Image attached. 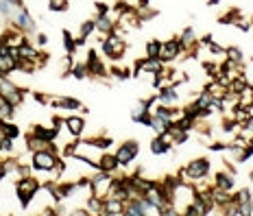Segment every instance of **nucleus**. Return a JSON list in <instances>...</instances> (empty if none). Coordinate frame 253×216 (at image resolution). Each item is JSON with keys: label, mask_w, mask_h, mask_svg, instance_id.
<instances>
[{"label": "nucleus", "mask_w": 253, "mask_h": 216, "mask_svg": "<svg viewBox=\"0 0 253 216\" xmlns=\"http://www.w3.org/2000/svg\"><path fill=\"white\" fill-rule=\"evenodd\" d=\"M50 105H53V107H57V109H68V112H77V109L83 107L79 98H68V96H55V98H50Z\"/></svg>", "instance_id": "9b49d317"}, {"label": "nucleus", "mask_w": 253, "mask_h": 216, "mask_svg": "<svg viewBox=\"0 0 253 216\" xmlns=\"http://www.w3.org/2000/svg\"><path fill=\"white\" fill-rule=\"evenodd\" d=\"M225 55H227V59H231L234 63H238V66H242V53H240V48H238V46H229V48H225Z\"/></svg>", "instance_id": "c85d7f7f"}, {"label": "nucleus", "mask_w": 253, "mask_h": 216, "mask_svg": "<svg viewBox=\"0 0 253 216\" xmlns=\"http://www.w3.org/2000/svg\"><path fill=\"white\" fill-rule=\"evenodd\" d=\"M35 42H37V46H46V44H48V37H46L44 33H37V35H35Z\"/></svg>", "instance_id": "c9c22d12"}, {"label": "nucleus", "mask_w": 253, "mask_h": 216, "mask_svg": "<svg viewBox=\"0 0 253 216\" xmlns=\"http://www.w3.org/2000/svg\"><path fill=\"white\" fill-rule=\"evenodd\" d=\"M98 166H100V170H107V173H114V170L118 168V159H116V153H114V155H111V153L100 155Z\"/></svg>", "instance_id": "412c9836"}, {"label": "nucleus", "mask_w": 253, "mask_h": 216, "mask_svg": "<svg viewBox=\"0 0 253 216\" xmlns=\"http://www.w3.org/2000/svg\"><path fill=\"white\" fill-rule=\"evenodd\" d=\"M251 24H253V22H251Z\"/></svg>", "instance_id": "c03bdc74"}, {"label": "nucleus", "mask_w": 253, "mask_h": 216, "mask_svg": "<svg viewBox=\"0 0 253 216\" xmlns=\"http://www.w3.org/2000/svg\"><path fill=\"white\" fill-rule=\"evenodd\" d=\"M125 212V203L116 197H105L103 199V212L100 216H123Z\"/></svg>", "instance_id": "9d476101"}, {"label": "nucleus", "mask_w": 253, "mask_h": 216, "mask_svg": "<svg viewBox=\"0 0 253 216\" xmlns=\"http://www.w3.org/2000/svg\"><path fill=\"white\" fill-rule=\"evenodd\" d=\"M0 133H2L4 138L16 140V138H20V127H18V124H13L11 120L0 118Z\"/></svg>", "instance_id": "6ab92c4d"}, {"label": "nucleus", "mask_w": 253, "mask_h": 216, "mask_svg": "<svg viewBox=\"0 0 253 216\" xmlns=\"http://www.w3.org/2000/svg\"><path fill=\"white\" fill-rule=\"evenodd\" d=\"M207 50H210V55H216V57H221V55H225V48L219 46V44L212 39L210 44H207Z\"/></svg>", "instance_id": "72a5a7b5"}, {"label": "nucleus", "mask_w": 253, "mask_h": 216, "mask_svg": "<svg viewBox=\"0 0 253 216\" xmlns=\"http://www.w3.org/2000/svg\"><path fill=\"white\" fill-rule=\"evenodd\" d=\"M63 123H65V129H68V131L72 133L74 138H79V135L83 133L85 120L81 118V116H68V118H63Z\"/></svg>", "instance_id": "dca6fc26"}, {"label": "nucleus", "mask_w": 253, "mask_h": 216, "mask_svg": "<svg viewBox=\"0 0 253 216\" xmlns=\"http://www.w3.org/2000/svg\"><path fill=\"white\" fill-rule=\"evenodd\" d=\"M13 70H18V59H13L9 53H0V74H11Z\"/></svg>", "instance_id": "a211bd4d"}, {"label": "nucleus", "mask_w": 253, "mask_h": 216, "mask_svg": "<svg viewBox=\"0 0 253 216\" xmlns=\"http://www.w3.org/2000/svg\"><path fill=\"white\" fill-rule=\"evenodd\" d=\"M31 133L35 135V138H39V140H44V142H55V140L59 138V131L55 127H50V129H46V127H42V124H33L31 127Z\"/></svg>", "instance_id": "f8f14e48"}, {"label": "nucleus", "mask_w": 253, "mask_h": 216, "mask_svg": "<svg viewBox=\"0 0 253 216\" xmlns=\"http://www.w3.org/2000/svg\"><path fill=\"white\" fill-rule=\"evenodd\" d=\"M214 188L231 192V190H234V175L231 173H214Z\"/></svg>", "instance_id": "2eb2a0df"}, {"label": "nucleus", "mask_w": 253, "mask_h": 216, "mask_svg": "<svg viewBox=\"0 0 253 216\" xmlns=\"http://www.w3.org/2000/svg\"><path fill=\"white\" fill-rule=\"evenodd\" d=\"M13 112H16V107H13V105L9 103L7 98H2V96H0V118H4V120H11V118H13Z\"/></svg>", "instance_id": "b1692460"}, {"label": "nucleus", "mask_w": 253, "mask_h": 216, "mask_svg": "<svg viewBox=\"0 0 253 216\" xmlns=\"http://www.w3.org/2000/svg\"><path fill=\"white\" fill-rule=\"evenodd\" d=\"M0 149L7 151V153H11V151H13V140L11 138H4V135H2V140H0Z\"/></svg>", "instance_id": "f704fd0d"}, {"label": "nucleus", "mask_w": 253, "mask_h": 216, "mask_svg": "<svg viewBox=\"0 0 253 216\" xmlns=\"http://www.w3.org/2000/svg\"><path fill=\"white\" fill-rule=\"evenodd\" d=\"M158 103L159 105H166V107H177L179 105V92H177V85L170 83V85H164L158 94Z\"/></svg>", "instance_id": "1a4fd4ad"}, {"label": "nucleus", "mask_w": 253, "mask_h": 216, "mask_svg": "<svg viewBox=\"0 0 253 216\" xmlns=\"http://www.w3.org/2000/svg\"><path fill=\"white\" fill-rule=\"evenodd\" d=\"M212 151H219V153H221V151H227V144H221V142H214V144H212V147H210Z\"/></svg>", "instance_id": "58836bf2"}, {"label": "nucleus", "mask_w": 253, "mask_h": 216, "mask_svg": "<svg viewBox=\"0 0 253 216\" xmlns=\"http://www.w3.org/2000/svg\"><path fill=\"white\" fill-rule=\"evenodd\" d=\"M11 24L16 29H20L22 33H35V20L31 18V13L24 9V4L16 9V13H13V18H11Z\"/></svg>", "instance_id": "423d86ee"}, {"label": "nucleus", "mask_w": 253, "mask_h": 216, "mask_svg": "<svg viewBox=\"0 0 253 216\" xmlns=\"http://www.w3.org/2000/svg\"><path fill=\"white\" fill-rule=\"evenodd\" d=\"M88 212L90 214H100V212H103V199L96 197V194H92V197L88 199Z\"/></svg>", "instance_id": "a878e982"}, {"label": "nucleus", "mask_w": 253, "mask_h": 216, "mask_svg": "<svg viewBox=\"0 0 253 216\" xmlns=\"http://www.w3.org/2000/svg\"><path fill=\"white\" fill-rule=\"evenodd\" d=\"M88 72H90V77H98V79H107L109 77V70L105 68V63L98 59V53L96 50H90L88 53Z\"/></svg>", "instance_id": "0eeeda50"}, {"label": "nucleus", "mask_w": 253, "mask_h": 216, "mask_svg": "<svg viewBox=\"0 0 253 216\" xmlns=\"http://www.w3.org/2000/svg\"><path fill=\"white\" fill-rule=\"evenodd\" d=\"M177 39H179V44H181V46H184V50H190L192 46H194V44H199V42H196V31H194V29H192V27L186 29V31L181 33Z\"/></svg>", "instance_id": "aec40b11"}, {"label": "nucleus", "mask_w": 253, "mask_h": 216, "mask_svg": "<svg viewBox=\"0 0 253 216\" xmlns=\"http://www.w3.org/2000/svg\"><path fill=\"white\" fill-rule=\"evenodd\" d=\"M63 46H65V53L68 55L77 53V39L72 37V33L70 31H63Z\"/></svg>", "instance_id": "cd10ccee"}, {"label": "nucleus", "mask_w": 253, "mask_h": 216, "mask_svg": "<svg viewBox=\"0 0 253 216\" xmlns=\"http://www.w3.org/2000/svg\"><path fill=\"white\" fill-rule=\"evenodd\" d=\"M63 124H65V123H63L62 118H53V123H50V127H55V129H57V131H59V129H62Z\"/></svg>", "instance_id": "4c0bfd02"}, {"label": "nucleus", "mask_w": 253, "mask_h": 216, "mask_svg": "<svg viewBox=\"0 0 253 216\" xmlns=\"http://www.w3.org/2000/svg\"><path fill=\"white\" fill-rule=\"evenodd\" d=\"M151 127L155 129V133L161 135V133H166L170 129V123L168 120H164V118H159V116H155L153 114V120H151Z\"/></svg>", "instance_id": "5701e85b"}, {"label": "nucleus", "mask_w": 253, "mask_h": 216, "mask_svg": "<svg viewBox=\"0 0 253 216\" xmlns=\"http://www.w3.org/2000/svg\"><path fill=\"white\" fill-rule=\"evenodd\" d=\"M249 177H251V182H253V173H251V175H249Z\"/></svg>", "instance_id": "37998d69"}, {"label": "nucleus", "mask_w": 253, "mask_h": 216, "mask_svg": "<svg viewBox=\"0 0 253 216\" xmlns=\"http://www.w3.org/2000/svg\"><path fill=\"white\" fill-rule=\"evenodd\" d=\"M70 74H72L74 79H88L90 72H88V66L85 63H77V66L70 68Z\"/></svg>", "instance_id": "2f4dec72"}, {"label": "nucleus", "mask_w": 253, "mask_h": 216, "mask_svg": "<svg viewBox=\"0 0 253 216\" xmlns=\"http://www.w3.org/2000/svg\"><path fill=\"white\" fill-rule=\"evenodd\" d=\"M181 175H184L186 182L192 184H201L210 177V159L199 157V159H192L186 168H181Z\"/></svg>", "instance_id": "f03ea898"}, {"label": "nucleus", "mask_w": 253, "mask_h": 216, "mask_svg": "<svg viewBox=\"0 0 253 216\" xmlns=\"http://www.w3.org/2000/svg\"><path fill=\"white\" fill-rule=\"evenodd\" d=\"M138 68L142 70V72H151V74H155V72H161L164 70V62H161L159 57H146L142 59V62L138 63Z\"/></svg>", "instance_id": "4468645a"}, {"label": "nucleus", "mask_w": 253, "mask_h": 216, "mask_svg": "<svg viewBox=\"0 0 253 216\" xmlns=\"http://www.w3.org/2000/svg\"><path fill=\"white\" fill-rule=\"evenodd\" d=\"M181 50H184V46L179 44V39L173 37V39H168V42H164L161 44V50H159V59L161 62H173V59H177L181 55Z\"/></svg>", "instance_id": "6e6552de"}, {"label": "nucleus", "mask_w": 253, "mask_h": 216, "mask_svg": "<svg viewBox=\"0 0 253 216\" xmlns=\"http://www.w3.org/2000/svg\"><path fill=\"white\" fill-rule=\"evenodd\" d=\"M149 4H151V0H138V7L135 9H149Z\"/></svg>", "instance_id": "ea45409f"}, {"label": "nucleus", "mask_w": 253, "mask_h": 216, "mask_svg": "<svg viewBox=\"0 0 253 216\" xmlns=\"http://www.w3.org/2000/svg\"><path fill=\"white\" fill-rule=\"evenodd\" d=\"M70 214H74V216H88L90 212H88V210H72Z\"/></svg>", "instance_id": "a19ab883"}, {"label": "nucleus", "mask_w": 253, "mask_h": 216, "mask_svg": "<svg viewBox=\"0 0 253 216\" xmlns=\"http://www.w3.org/2000/svg\"><path fill=\"white\" fill-rule=\"evenodd\" d=\"M53 144V142H50ZM48 142H44V140H39V138H35L33 133H29L27 135V149L31 151V153H35V151H39V149H46V147H50Z\"/></svg>", "instance_id": "4be33fe9"}, {"label": "nucleus", "mask_w": 253, "mask_h": 216, "mask_svg": "<svg viewBox=\"0 0 253 216\" xmlns=\"http://www.w3.org/2000/svg\"><path fill=\"white\" fill-rule=\"evenodd\" d=\"M138 153H140V144L135 142V140H126L123 147L116 151V159H118V166L126 168L135 157H138Z\"/></svg>", "instance_id": "39448f33"}, {"label": "nucleus", "mask_w": 253, "mask_h": 216, "mask_svg": "<svg viewBox=\"0 0 253 216\" xmlns=\"http://www.w3.org/2000/svg\"><path fill=\"white\" fill-rule=\"evenodd\" d=\"M0 96L7 98L13 107H20L24 103V90H20L13 81H9L7 74H0Z\"/></svg>", "instance_id": "7ed1b4c3"}, {"label": "nucleus", "mask_w": 253, "mask_h": 216, "mask_svg": "<svg viewBox=\"0 0 253 216\" xmlns=\"http://www.w3.org/2000/svg\"><path fill=\"white\" fill-rule=\"evenodd\" d=\"M159 50H161V42L153 39V42L146 44V57H159Z\"/></svg>", "instance_id": "473e14b6"}, {"label": "nucleus", "mask_w": 253, "mask_h": 216, "mask_svg": "<svg viewBox=\"0 0 253 216\" xmlns=\"http://www.w3.org/2000/svg\"><path fill=\"white\" fill-rule=\"evenodd\" d=\"M109 74L116 79H120V81H126V79L131 77V70L129 68H118V66H111L109 68Z\"/></svg>", "instance_id": "c756f323"}, {"label": "nucleus", "mask_w": 253, "mask_h": 216, "mask_svg": "<svg viewBox=\"0 0 253 216\" xmlns=\"http://www.w3.org/2000/svg\"><path fill=\"white\" fill-rule=\"evenodd\" d=\"M85 144H88V147H96L100 151H107L111 144H114V140L111 138H92V140H85Z\"/></svg>", "instance_id": "393cba45"}, {"label": "nucleus", "mask_w": 253, "mask_h": 216, "mask_svg": "<svg viewBox=\"0 0 253 216\" xmlns=\"http://www.w3.org/2000/svg\"><path fill=\"white\" fill-rule=\"evenodd\" d=\"M96 11H98V16L100 13H109V7L107 4H103V2H96Z\"/></svg>", "instance_id": "e433bc0d"}, {"label": "nucleus", "mask_w": 253, "mask_h": 216, "mask_svg": "<svg viewBox=\"0 0 253 216\" xmlns=\"http://www.w3.org/2000/svg\"><path fill=\"white\" fill-rule=\"evenodd\" d=\"M231 201L234 203H251L253 197H251V190L249 188H242V190H238L236 194H231Z\"/></svg>", "instance_id": "bb28decb"}, {"label": "nucleus", "mask_w": 253, "mask_h": 216, "mask_svg": "<svg viewBox=\"0 0 253 216\" xmlns=\"http://www.w3.org/2000/svg\"><path fill=\"white\" fill-rule=\"evenodd\" d=\"M170 149H173V144H170L164 135H158V138L151 140V153L153 155H166Z\"/></svg>", "instance_id": "f3484780"}, {"label": "nucleus", "mask_w": 253, "mask_h": 216, "mask_svg": "<svg viewBox=\"0 0 253 216\" xmlns=\"http://www.w3.org/2000/svg\"><path fill=\"white\" fill-rule=\"evenodd\" d=\"M221 0H207V4H210V7H214V4H219Z\"/></svg>", "instance_id": "79ce46f5"}, {"label": "nucleus", "mask_w": 253, "mask_h": 216, "mask_svg": "<svg viewBox=\"0 0 253 216\" xmlns=\"http://www.w3.org/2000/svg\"><path fill=\"white\" fill-rule=\"evenodd\" d=\"M16 190H18V199H20V203H22V208H29L31 199L39 190V184H37V179H33L31 175H29V177H20Z\"/></svg>", "instance_id": "20e7f679"}, {"label": "nucleus", "mask_w": 253, "mask_h": 216, "mask_svg": "<svg viewBox=\"0 0 253 216\" xmlns=\"http://www.w3.org/2000/svg\"><path fill=\"white\" fill-rule=\"evenodd\" d=\"M57 159H59V153L55 151V147L50 144L46 149H39L33 153V168L35 170H42V173H53L55 166H57Z\"/></svg>", "instance_id": "f257e3e1"}, {"label": "nucleus", "mask_w": 253, "mask_h": 216, "mask_svg": "<svg viewBox=\"0 0 253 216\" xmlns=\"http://www.w3.org/2000/svg\"><path fill=\"white\" fill-rule=\"evenodd\" d=\"M92 31H96V27H94V20H85L83 24H81V29H79V37L81 39H88L90 35H92Z\"/></svg>", "instance_id": "7c9ffc66"}, {"label": "nucleus", "mask_w": 253, "mask_h": 216, "mask_svg": "<svg viewBox=\"0 0 253 216\" xmlns=\"http://www.w3.org/2000/svg\"><path fill=\"white\" fill-rule=\"evenodd\" d=\"M94 27H96V31L103 33V35H109L111 31H116V22L111 20L109 13H100V16H96L94 18Z\"/></svg>", "instance_id": "ddd939ff"}]
</instances>
